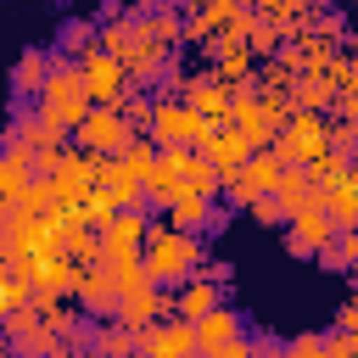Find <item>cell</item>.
<instances>
[{"instance_id":"d4e9b609","label":"cell","mask_w":358,"mask_h":358,"mask_svg":"<svg viewBox=\"0 0 358 358\" xmlns=\"http://www.w3.org/2000/svg\"><path fill=\"white\" fill-rule=\"evenodd\" d=\"M45 358H78V341H62L56 352H45Z\"/></svg>"},{"instance_id":"ffe728a7","label":"cell","mask_w":358,"mask_h":358,"mask_svg":"<svg viewBox=\"0 0 358 358\" xmlns=\"http://www.w3.org/2000/svg\"><path fill=\"white\" fill-rule=\"evenodd\" d=\"M324 190V213L341 224V229H358V168H347L341 179H330V185H319Z\"/></svg>"},{"instance_id":"5bb4252c","label":"cell","mask_w":358,"mask_h":358,"mask_svg":"<svg viewBox=\"0 0 358 358\" xmlns=\"http://www.w3.org/2000/svg\"><path fill=\"white\" fill-rule=\"evenodd\" d=\"M50 73H56V56H45V45H28V50L17 56V67H11L17 106H22V101H39V95H45V84H50Z\"/></svg>"},{"instance_id":"4fadbf2b","label":"cell","mask_w":358,"mask_h":358,"mask_svg":"<svg viewBox=\"0 0 358 358\" xmlns=\"http://www.w3.org/2000/svg\"><path fill=\"white\" fill-rule=\"evenodd\" d=\"M39 179V157L22 145V140H6V157H0V201H22Z\"/></svg>"},{"instance_id":"ac0fdd59","label":"cell","mask_w":358,"mask_h":358,"mask_svg":"<svg viewBox=\"0 0 358 358\" xmlns=\"http://www.w3.org/2000/svg\"><path fill=\"white\" fill-rule=\"evenodd\" d=\"M168 224H173V229H190V235H207V229H218L224 218H218L213 196H201V190H185V196L168 207Z\"/></svg>"},{"instance_id":"2e32d148","label":"cell","mask_w":358,"mask_h":358,"mask_svg":"<svg viewBox=\"0 0 358 358\" xmlns=\"http://www.w3.org/2000/svg\"><path fill=\"white\" fill-rule=\"evenodd\" d=\"M213 308H224V280H207V274H196V280H185V285L173 291V319H190V324H201Z\"/></svg>"},{"instance_id":"e0dca14e","label":"cell","mask_w":358,"mask_h":358,"mask_svg":"<svg viewBox=\"0 0 358 358\" xmlns=\"http://www.w3.org/2000/svg\"><path fill=\"white\" fill-rule=\"evenodd\" d=\"M201 151H207V162H213L218 173H235V168H246V162L257 157V145H252L235 123H218V129H213V140H207Z\"/></svg>"},{"instance_id":"8992f818","label":"cell","mask_w":358,"mask_h":358,"mask_svg":"<svg viewBox=\"0 0 358 358\" xmlns=\"http://www.w3.org/2000/svg\"><path fill=\"white\" fill-rule=\"evenodd\" d=\"M280 179H285V162H280V151L268 145V151H257L246 168L224 173V190H229V201H235V207H257L263 196H274V190H280Z\"/></svg>"},{"instance_id":"d6986e66","label":"cell","mask_w":358,"mask_h":358,"mask_svg":"<svg viewBox=\"0 0 358 358\" xmlns=\"http://www.w3.org/2000/svg\"><path fill=\"white\" fill-rule=\"evenodd\" d=\"M246 336V319L235 313V308H213L201 324H196V341H201V352L213 358V352H224L229 341H241Z\"/></svg>"},{"instance_id":"9a60e30c","label":"cell","mask_w":358,"mask_h":358,"mask_svg":"<svg viewBox=\"0 0 358 358\" xmlns=\"http://www.w3.org/2000/svg\"><path fill=\"white\" fill-rule=\"evenodd\" d=\"M101 190L117 201V213H140V207H145V179H140L123 157H106V162H101Z\"/></svg>"},{"instance_id":"7a4b0ae2","label":"cell","mask_w":358,"mask_h":358,"mask_svg":"<svg viewBox=\"0 0 358 358\" xmlns=\"http://www.w3.org/2000/svg\"><path fill=\"white\" fill-rule=\"evenodd\" d=\"M34 112H39L45 123H56V129L78 134V129H84V117L95 112V95H90V84H84V67H78V62H56V73H50L45 95L34 101Z\"/></svg>"},{"instance_id":"44dd1931","label":"cell","mask_w":358,"mask_h":358,"mask_svg":"<svg viewBox=\"0 0 358 358\" xmlns=\"http://www.w3.org/2000/svg\"><path fill=\"white\" fill-rule=\"evenodd\" d=\"M34 302H39L34 280H28L22 268H0V308H6V313H22V308H34Z\"/></svg>"},{"instance_id":"7402d4cb","label":"cell","mask_w":358,"mask_h":358,"mask_svg":"<svg viewBox=\"0 0 358 358\" xmlns=\"http://www.w3.org/2000/svg\"><path fill=\"white\" fill-rule=\"evenodd\" d=\"M285 358H330V347H324V336L302 330V336H291V341H285Z\"/></svg>"},{"instance_id":"603a6c76","label":"cell","mask_w":358,"mask_h":358,"mask_svg":"<svg viewBox=\"0 0 358 358\" xmlns=\"http://www.w3.org/2000/svg\"><path fill=\"white\" fill-rule=\"evenodd\" d=\"M246 213H252L257 224H274V229H285V224H291V213H285V201H280V196H263V201H257V207H246Z\"/></svg>"},{"instance_id":"30bf717a","label":"cell","mask_w":358,"mask_h":358,"mask_svg":"<svg viewBox=\"0 0 358 358\" xmlns=\"http://www.w3.org/2000/svg\"><path fill=\"white\" fill-rule=\"evenodd\" d=\"M140 358H201L196 324L190 319H162V324L140 330Z\"/></svg>"},{"instance_id":"5b68a950","label":"cell","mask_w":358,"mask_h":358,"mask_svg":"<svg viewBox=\"0 0 358 358\" xmlns=\"http://www.w3.org/2000/svg\"><path fill=\"white\" fill-rule=\"evenodd\" d=\"M134 140H140V129L129 123L123 106H95V112L84 117V129L73 134V145L90 151V157H101V162H106V157H123Z\"/></svg>"},{"instance_id":"83f0119b","label":"cell","mask_w":358,"mask_h":358,"mask_svg":"<svg viewBox=\"0 0 358 358\" xmlns=\"http://www.w3.org/2000/svg\"><path fill=\"white\" fill-rule=\"evenodd\" d=\"M313 6H319V0H313Z\"/></svg>"},{"instance_id":"8fae6325","label":"cell","mask_w":358,"mask_h":358,"mask_svg":"<svg viewBox=\"0 0 358 358\" xmlns=\"http://www.w3.org/2000/svg\"><path fill=\"white\" fill-rule=\"evenodd\" d=\"M179 101H185V106H196L207 123H229V112H235V90H229L218 73H201V78H179Z\"/></svg>"},{"instance_id":"7c38bea8","label":"cell","mask_w":358,"mask_h":358,"mask_svg":"<svg viewBox=\"0 0 358 358\" xmlns=\"http://www.w3.org/2000/svg\"><path fill=\"white\" fill-rule=\"evenodd\" d=\"M73 296H78V308H84L95 324H106V319L123 313V291H117V280H112L106 263H90V274H84V285H78Z\"/></svg>"},{"instance_id":"cb8c5ba5","label":"cell","mask_w":358,"mask_h":358,"mask_svg":"<svg viewBox=\"0 0 358 358\" xmlns=\"http://www.w3.org/2000/svg\"><path fill=\"white\" fill-rule=\"evenodd\" d=\"M213 358H263V347L252 341V336H241V341H229L224 352H213Z\"/></svg>"},{"instance_id":"484cf974","label":"cell","mask_w":358,"mask_h":358,"mask_svg":"<svg viewBox=\"0 0 358 358\" xmlns=\"http://www.w3.org/2000/svg\"><path fill=\"white\" fill-rule=\"evenodd\" d=\"M352 67H358V39H352Z\"/></svg>"},{"instance_id":"52a82bcc","label":"cell","mask_w":358,"mask_h":358,"mask_svg":"<svg viewBox=\"0 0 358 358\" xmlns=\"http://www.w3.org/2000/svg\"><path fill=\"white\" fill-rule=\"evenodd\" d=\"M78 67H84V84H90L95 106H123V101H129V90H134V73H129V67H123L112 50H101V45H95V50H90Z\"/></svg>"},{"instance_id":"ba28073f","label":"cell","mask_w":358,"mask_h":358,"mask_svg":"<svg viewBox=\"0 0 358 358\" xmlns=\"http://www.w3.org/2000/svg\"><path fill=\"white\" fill-rule=\"evenodd\" d=\"M336 235H341V224L324 213V207H308V213H296L291 224H285V252L291 257H324L330 246H336Z\"/></svg>"},{"instance_id":"3957f363","label":"cell","mask_w":358,"mask_h":358,"mask_svg":"<svg viewBox=\"0 0 358 358\" xmlns=\"http://www.w3.org/2000/svg\"><path fill=\"white\" fill-rule=\"evenodd\" d=\"M213 129H218V123H207L196 106H185V101H173V95H162V101H157L151 140H157L162 151H201V145L213 140Z\"/></svg>"},{"instance_id":"277c9868","label":"cell","mask_w":358,"mask_h":358,"mask_svg":"<svg viewBox=\"0 0 358 358\" xmlns=\"http://www.w3.org/2000/svg\"><path fill=\"white\" fill-rule=\"evenodd\" d=\"M274 151H280L285 168H319L330 157V123L319 112H291V123L280 129Z\"/></svg>"},{"instance_id":"6da1fadb","label":"cell","mask_w":358,"mask_h":358,"mask_svg":"<svg viewBox=\"0 0 358 358\" xmlns=\"http://www.w3.org/2000/svg\"><path fill=\"white\" fill-rule=\"evenodd\" d=\"M207 263H213V257H207L201 235L173 229V224H151V241H145V268H151V280H157L162 291H179V285H185V280H196Z\"/></svg>"},{"instance_id":"4316f807","label":"cell","mask_w":358,"mask_h":358,"mask_svg":"<svg viewBox=\"0 0 358 358\" xmlns=\"http://www.w3.org/2000/svg\"><path fill=\"white\" fill-rule=\"evenodd\" d=\"M352 302H358V296H352Z\"/></svg>"},{"instance_id":"9c48e42d","label":"cell","mask_w":358,"mask_h":358,"mask_svg":"<svg viewBox=\"0 0 358 358\" xmlns=\"http://www.w3.org/2000/svg\"><path fill=\"white\" fill-rule=\"evenodd\" d=\"M151 241V218L140 213H117L112 224H101V263H123V257H145Z\"/></svg>"}]
</instances>
